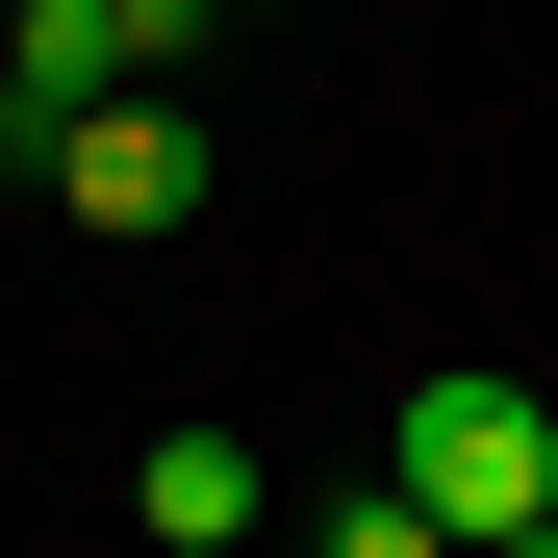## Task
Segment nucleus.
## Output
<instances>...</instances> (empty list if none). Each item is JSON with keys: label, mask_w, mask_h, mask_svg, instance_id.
Returning a JSON list of instances; mask_svg holds the SVG:
<instances>
[{"label": "nucleus", "mask_w": 558, "mask_h": 558, "mask_svg": "<svg viewBox=\"0 0 558 558\" xmlns=\"http://www.w3.org/2000/svg\"><path fill=\"white\" fill-rule=\"evenodd\" d=\"M381 483H407L457 558H483V533H533V508H558V407L457 355V381H407V407H381Z\"/></svg>", "instance_id": "1"}, {"label": "nucleus", "mask_w": 558, "mask_h": 558, "mask_svg": "<svg viewBox=\"0 0 558 558\" xmlns=\"http://www.w3.org/2000/svg\"><path fill=\"white\" fill-rule=\"evenodd\" d=\"M51 204H76V229H128V254H153V229H204V128H178V76L51 128Z\"/></svg>", "instance_id": "2"}, {"label": "nucleus", "mask_w": 558, "mask_h": 558, "mask_svg": "<svg viewBox=\"0 0 558 558\" xmlns=\"http://www.w3.org/2000/svg\"><path fill=\"white\" fill-rule=\"evenodd\" d=\"M128 508H153V558H229V533H254V432H153Z\"/></svg>", "instance_id": "3"}, {"label": "nucleus", "mask_w": 558, "mask_h": 558, "mask_svg": "<svg viewBox=\"0 0 558 558\" xmlns=\"http://www.w3.org/2000/svg\"><path fill=\"white\" fill-rule=\"evenodd\" d=\"M305 558H457V533H432V508H407V483H355V508H330V533H305Z\"/></svg>", "instance_id": "4"}, {"label": "nucleus", "mask_w": 558, "mask_h": 558, "mask_svg": "<svg viewBox=\"0 0 558 558\" xmlns=\"http://www.w3.org/2000/svg\"><path fill=\"white\" fill-rule=\"evenodd\" d=\"M483 558H558V508H533V533H483Z\"/></svg>", "instance_id": "5"}, {"label": "nucleus", "mask_w": 558, "mask_h": 558, "mask_svg": "<svg viewBox=\"0 0 558 558\" xmlns=\"http://www.w3.org/2000/svg\"><path fill=\"white\" fill-rule=\"evenodd\" d=\"M204 26H254V0H204Z\"/></svg>", "instance_id": "6"}, {"label": "nucleus", "mask_w": 558, "mask_h": 558, "mask_svg": "<svg viewBox=\"0 0 558 558\" xmlns=\"http://www.w3.org/2000/svg\"><path fill=\"white\" fill-rule=\"evenodd\" d=\"M0 26H26V0H0Z\"/></svg>", "instance_id": "7"}]
</instances>
